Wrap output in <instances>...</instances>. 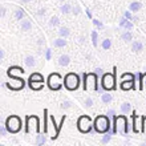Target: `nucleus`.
Listing matches in <instances>:
<instances>
[{
	"label": "nucleus",
	"mask_w": 146,
	"mask_h": 146,
	"mask_svg": "<svg viewBox=\"0 0 146 146\" xmlns=\"http://www.w3.org/2000/svg\"><path fill=\"white\" fill-rule=\"evenodd\" d=\"M96 73H97V76H102V74H104V73H102V69H101V68H97V69H96Z\"/></svg>",
	"instance_id": "obj_39"
},
{
	"label": "nucleus",
	"mask_w": 146,
	"mask_h": 146,
	"mask_svg": "<svg viewBox=\"0 0 146 146\" xmlns=\"http://www.w3.org/2000/svg\"><path fill=\"white\" fill-rule=\"evenodd\" d=\"M111 100H113V97H111L110 93H104V94L101 96V101H102L104 104H110Z\"/></svg>",
	"instance_id": "obj_22"
},
{
	"label": "nucleus",
	"mask_w": 146,
	"mask_h": 146,
	"mask_svg": "<svg viewBox=\"0 0 146 146\" xmlns=\"http://www.w3.org/2000/svg\"><path fill=\"white\" fill-rule=\"evenodd\" d=\"M121 38H122L125 42H131V40H133V35H131L130 31H126L121 35Z\"/></svg>",
	"instance_id": "obj_18"
},
{
	"label": "nucleus",
	"mask_w": 146,
	"mask_h": 146,
	"mask_svg": "<svg viewBox=\"0 0 146 146\" xmlns=\"http://www.w3.org/2000/svg\"><path fill=\"white\" fill-rule=\"evenodd\" d=\"M130 131V126L126 119V115H114L113 117V133H121V134H127Z\"/></svg>",
	"instance_id": "obj_1"
},
{
	"label": "nucleus",
	"mask_w": 146,
	"mask_h": 146,
	"mask_svg": "<svg viewBox=\"0 0 146 146\" xmlns=\"http://www.w3.org/2000/svg\"><path fill=\"white\" fill-rule=\"evenodd\" d=\"M24 62H25V65L28 66V68H33V66L36 65V58L33 57V56H27L25 57V60H24Z\"/></svg>",
	"instance_id": "obj_15"
},
{
	"label": "nucleus",
	"mask_w": 146,
	"mask_h": 146,
	"mask_svg": "<svg viewBox=\"0 0 146 146\" xmlns=\"http://www.w3.org/2000/svg\"><path fill=\"white\" fill-rule=\"evenodd\" d=\"M44 13H45V8H41V9H38V12H37L38 16H42Z\"/></svg>",
	"instance_id": "obj_37"
},
{
	"label": "nucleus",
	"mask_w": 146,
	"mask_h": 146,
	"mask_svg": "<svg viewBox=\"0 0 146 146\" xmlns=\"http://www.w3.org/2000/svg\"><path fill=\"white\" fill-rule=\"evenodd\" d=\"M84 41H85V37H84V36H81V37H80V42H81V44H84Z\"/></svg>",
	"instance_id": "obj_42"
},
{
	"label": "nucleus",
	"mask_w": 146,
	"mask_h": 146,
	"mask_svg": "<svg viewBox=\"0 0 146 146\" xmlns=\"http://www.w3.org/2000/svg\"><path fill=\"white\" fill-rule=\"evenodd\" d=\"M101 46H102V49L104 50H109L111 48V40L110 38H105V40H102Z\"/></svg>",
	"instance_id": "obj_23"
},
{
	"label": "nucleus",
	"mask_w": 146,
	"mask_h": 146,
	"mask_svg": "<svg viewBox=\"0 0 146 146\" xmlns=\"http://www.w3.org/2000/svg\"><path fill=\"white\" fill-rule=\"evenodd\" d=\"M28 81H41V82H44V77H42L41 73H32L31 76H29V78H28Z\"/></svg>",
	"instance_id": "obj_17"
},
{
	"label": "nucleus",
	"mask_w": 146,
	"mask_h": 146,
	"mask_svg": "<svg viewBox=\"0 0 146 146\" xmlns=\"http://www.w3.org/2000/svg\"><path fill=\"white\" fill-rule=\"evenodd\" d=\"M121 78H122V80H126V78H134V76H133L131 73H123Z\"/></svg>",
	"instance_id": "obj_35"
},
{
	"label": "nucleus",
	"mask_w": 146,
	"mask_h": 146,
	"mask_svg": "<svg viewBox=\"0 0 146 146\" xmlns=\"http://www.w3.org/2000/svg\"><path fill=\"white\" fill-rule=\"evenodd\" d=\"M5 127H7L8 133H11V134H16L17 131L21 130V126H23V122H21V118H20L19 115H15L12 114L9 115L7 119H5Z\"/></svg>",
	"instance_id": "obj_2"
},
{
	"label": "nucleus",
	"mask_w": 146,
	"mask_h": 146,
	"mask_svg": "<svg viewBox=\"0 0 146 146\" xmlns=\"http://www.w3.org/2000/svg\"><path fill=\"white\" fill-rule=\"evenodd\" d=\"M25 16V12L21 9V8H19V9H16L15 11V19L16 20H21Z\"/></svg>",
	"instance_id": "obj_24"
},
{
	"label": "nucleus",
	"mask_w": 146,
	"mask_h": 146,
	"mask_svg": "<svg viewBox=\"0 0 146 146\" xmlns=\"http://www.w3.org/2000/svg\"><path fill=\"white\" fill-rule=\"evenodd\" d=\"M125 17H126V19H133V17H131V13L129 11L125 12Z\"/></svg>",
	"instance_id": "obj_40"
},
{
	"label": "nucleus",
	"mask_w": 146,
	"mask_h": 146,
	"mask_svg": "<svg viewBox=\"0 0 146 146\" xmlns=\"http://www.w3.org/2000/svg\"><path fill=\"white\" fill-rule=\"evenodd\" d=\"M85 108H92L93 106V100L92 98H90V97H88V98H86V100H85Z\"/></svg>",
	"instance_id": "obj_33"
},
{
	"label": "nucleus",
	"mask_w": 146,
	"mask_h": 146,
	"mask_svg": "<svg viewBox=\"0 0 146 146\" xmlns=\"http://www.w3.org/2000/svg\"><path fill=\"white\" fill-rule=\"evenodd\" d=\"M60 106H61V109H69V108H72V102L69 100H65V101H62Z\"/></svg>",
	"instance_id": "obj_27"
},
{
	"label": "nucleus",
	"mask_w": 146,
	"mask_h": 146,
	"mask_svg": "<svg viewBox=\"0 0 146 146\" xmlns=\"http://www.w3.org/2000/svg\"><path fill=\"white\" fill-rule=\"evenodd\" d=\"M141 8H142V4L139 3V1H133V3H130V5H129V9H130V12H133V13L138 12Z\"/></svg>",
	"instance_id": "obj_14"
},
{
	"label": "nucleus",
	"mask_w": 146,
	"mask_h": 146,
	"mask_svg": "<svg viewBox=\"0 0 146 146\" xmlns=\"http://www.w3.org/2000/svg\"><path fill=\"white\" fill-rule=\"evenodd\" d=\"M58 35H60V37H68V36L70 35V31H69V28H66V27H61L60 29H58Z\"/></svg>",
	"instance_id": "obj_20"
},
{
	"label": "nucleus",
	"mask_w": 146,
	"mask_h": 146,
	"mask_svg": "<svg viewBox=\"0 0 146 146\" xmlns=\"http://www.w3.org/2000/svg\"><path fill=\"white\" fill-rule=\"evenodd\" d=\"M98 89L97 85V73H88L84 74V90H96Z\"/></svg>",
	"instance_id": "obj_6"
},
{
	"label": "nucleus",
	"mask_w": 146,
	"mask_h": 146,
	"mask_svg": "<svg viewBox=\"0 0 146 146\" xmlns=\"http://www.w3.org/2000/svg\"><path fill=\"white\" fill-rule=\"evenodd\" d=\"M97 38H98V36H97V32L93 31L92 32V42H93V45H94V46H97Z\"/></svg>",
	"instance_id": "obj_31"
},
{
	"label": "nucleus",
	"mask_w": 146,
	"mask_h": 146,
	"mask_svg": "<svg viewBox=\"0 0 146 146\" xmlns=\"http://www.w3.org/2000/svg\"><path fill=\"white\" fill-rule=\"evenodd\" d=\"M94 130L100 134H105L108 133L109 129H110V121H109L108 115H97L96 119H94Z\"/></svg>",
	"instance_id": "obj_3"
},
{
	"label": "nucleus",
	"mask_w": 146,
	"mask_h": 146,
	"mask_svg": "<svg viewBox=\"0 0 146 146\" xmlns=\"http://www.w3.org/2000/svg\"><path fill=\"white\" fill-rule=\"evenodd\" d=\"M110 139H111V135L108 134V133H105V135L102 137V139H101V142H102V143H108V142H110Z\"/></svg>",
	"instance_id": "obj_29"
},
{
	"label": "nucleus",
	"mask_w": 146,
	"mask_h": 146,
	"mask_svg": "<svg viewBox=\"0 0 146 146\" xmlns=\"http://www.w3.org/2000/svg\"><path fill=\"white\" fill-rule=\"evenodd\" d=\"M101 86L105 92L109 90H114L115 89V73L106 72L101 77Z\"/></svg>",
	"instance_id": "obj_4"
},
{
	"label": "nucleus",
	"mask_w": 146,
	"mask_h": 146,
	"mask_svg": "<svg viewBox=\"0 0 146 146\" xmlns=\"http://www.w3.org/2000/svg\"><path fill=\"white\" fill-rule=\"evenodd\" d=\"M72 12L74 13V15H80V13H81V8L78 7V5H74V7H73V9H72Z\"/></svg>",
	"instance_id": "obj_34"
},
{
	"label": "nucleus",
	"mask_w": 146,
	"mask_h": 146,
	"mask_svg": "<svg viewBox=\"0 0 146 146\" xmlns=\"http://www.w3.org/2000/svg\"><path fill=\"white\" fill-rule=\"evenodd\" d=\"M3 58H4V50L0 49V60H3Z\"/></svg>",
	"instance_id": "obj_41"
},
{
	"label": "nucleus",
	"mask_w": 146,
	"mask_h": 146,
	"mask_svg": "<svg viewBox=\"0 0 146 146\" xmlns=\"http://www.w3.org/2000/svg\"><path fill=\"white\" fill-rule=\"evenodd\" d=\"M60 1H65V0H60Z\"/></svg>",
	"instance_id": "obj_44"
},
{
	"label": "nucleus",
	"mask_w": 146,
	"mask_h": 146,
	"mask_svg": "<svg viewBox=\"0 0 146 146\" xmlns=\"http://www.w3.org/2000/svg\"><path fill=\"white\" fill-rule=\"evenodd\" d=\"M7 133H8V130H7V127H5V125H1V126H0V135H1V137H5Z\"/></svg>",
	"instance_id": "obj_32"
},
{
	"label": "nucleus",
	"mask_w": 146,
	"mask_h": 146,
	"mask_svg": "<svg viewBox=\"0 0 146 146\" xmlns=\"http://www.w3.org/2000/svg\"><path fill=\"white\" fill-rule=\"evenodd\" d=\"M121 89H122V90L134 89V78H127V81L122 80V82H121Z\"/></svg>",
	"instance_id": "obj_9"
},
{
	"label": "nucleus",
	"mask_w": 146,
	"mask_h": 146,
	"mask_svg": "<svg viewBox=\"0 0 146 146\" xmlns=\"http://www.w3.org/2000/svg\"><path fill=\"white\" fill-rule=\"evenodd\" d=\"M28 84H29V88L33 90H40L44 86V82L41 81H28Z\"/></svg>",
	"instance_id": "obj_12"
},
{
	"label": "nucleus",
	"mask_w": 146,
	"mask_h": 146,
	"mask_svg": "<svg viewBox=\"0 0 146 146\" xmlns=\"http://www.w3.org/2000/svg\"><path fill=\"white\" fill-rule=\"evenodd\" d=\"M72 5L70 4H62L61 8H60V11H61V13H64V15H68V13H70L72 12Z\"/></svg>",
	"instance_id": "obj_21"
},
{
	"label": "nucleus",
	"mask_w": 146,
	"mask_h": 146,
	"mask_svg": "<svg viewBox=\"0 0 146 146\" xmlns=\"http://www.w3.org/2000/svg\"><path fill=\"white\" fill-rule=\"evenodd\" d=\"M122 27L125 28L126 31H130L131 28H133V23H131V21H129V20H126V21H125V24H123Z\"/></svg>",
	"instance_id": "obj_30"
},
{
	"label": "nucleus",
	"mask_w": 146,
	"mask_h": 146,
	"mask_svg": "<svg viewBox=\"0 0 146 146\" xmlns=\"http://www.w3.org/2000/svg\"><path fill=\"white\" fill-rule=\"evenodd\" d=\"M70 64V57L68 54H61L58 57V65L60 66H68Z\"/></svg>",
	"instance_id": "obj_11"
},
{
	"label": "nucleus",
	"mask_w": 146,
	"mask_h": 146,
	"mask_svg": "<svg viewBox=\"0 0 146 146\" xmlns=\"http://www.w3.org/2000/svg\"><path fill=\"white\" fill-rule=\"evenodd\" d=\"M65 45H66V40H65V37L56 38V40L53 41V46H56V48H64Z\"/></svg>",
	"instance_id": "obj_16"
},
{
	"label": "nucleus",
	"mask_w": 146,
	"mask_h": 146,
	"mask_svg": "<svg viewBox=\"0 0 146 146\" xmlns=\"http://www.w3.org/2000/svg\"><path fill=\"white\" fill-rule=\"evenodd\" d=\"M0 15H1V17H4V16H5V8H4L3 5L0 7Z\"/></svg>",
	"instance_id": "obj_36"
},
{
	"label": "nucleus",
	"mask_w": 146,
	"mask_h": 146,
	"mask_svg": "<svg viewBox=\"0 0 146 146\" xmlns=\"http://www.w3.org/2000/svg\"><path fill=\"white\" fill-rule=\"evenodd\" d=\"M32 0H21V3H24V4H28V3H31Z\"/></svg>",
	"instance_id": "obj_43"
},
{
	"label": "nucleus",
	"mask_w": 146,
	"mask_h": 146,
	"mask_svg": "<svg viewBox=\"0 0 146 146\" xmlns=\"http://www.w3.org/2000/svg\"><path fill=\"white\" fill-rule=\"evenodd\" d=\"M48 86L50 90H58L62 86V78L58 73H52L48 77Z\"/></svg>",
	"instance_id": "obj_7"
},
{
	"label": "nucleus",
	"mask_w": 146,
	"mask_h": 146,
	"mask_svg": "<svg viewBox=\"0 0 146 146\" xmlns=\"http://www.w3.org/2000/svg\"><path fill=\"white\" fill-rule=\"evenodd\" d=\"M119 109H121V111H122L123 114H127V113H130V110H131V105L129 104V102H122Z\"/></svg>",
	"instance_id": "obj_19"
},
{
	"label": "nucleus",
	"mask_w": 146,
	"mask_h": 146,
	"mask_svg": "<svg viewBox=\"0 0 146 146\" xmlns=\"http://www.w3.org/2000/svg\"><path fill=\"white\" fill-rule=\"evenodd\" d=\"M44 42H45V40H44V37H40V38H38V40H37V44H38V45H42Z\"/></svg>",
	"instance_id": "obj_38"
},
{
	"label": "nucleus",
	"mask_w": 146,
	"mask_h": 146,
	"mask_svg": "<svg viewBox=\"0 0 146 146\" xmlns=\"http://www.w3.org/2000/svg\"><path fill=\"white\" fill-rule=\"evenodd\" d=\"M131 50H133L134 53H139V52H142V50H143L142 41H139V40L133 41V44H131Z\"/></svg>",
	"instance_id": "obj_10"
},
{
	"label": "nucleus",
	"mask_w": 146,
	"mask_h": 146,
	"mask_svg": "<svg viewBox=\"0 0 146 146\" xmlns=\"http://www.w3.org/2000/svg\"><path fill=\"white\" fill-rule=\"evenodd\" d=\"M20 28H21V31L27 32L29 31V29H32V23L29 21V20H21V23H20Z\"/></svg>",
	"instance_id": "obj_13"
},
{
	"label": "nucleus",
	"mask_w": 146,
	"mask_h": 146,
	"mask_svg": "<svg viewBox=\"0 0 146 146\" xmlns=\"http://www.w3.org/2000/svg\"><path fill=\"white\" fill-rule=\"evenodd\" d=\"M133 131L134 133H138L139 131V127L137 125V115H133Z\"/></svg>",
	"instance_id": "obj_28"
},
{
	"label": "nucleus",
	"mask_w": 146,
	"mask_h": 146,
	"mask_svg": "<svg viewBox=\"0 0 146 146\" xmlns=\"http://www.w3.org/2000/svg\"><path fill=\"white\" fill-rule=\"evenodd\" d=\"M77 127L81 133H89L92 129V123H90V118L89 115H81L78 121H77Z\"/></svg>",
	"instance_id": "obj_8"
},
{
	"label": "nucleus",
	"mask_w": 146,
	"mask_h": 146,
	"mask_svg": "<svg viewBox=\"0 0 146 146\" xmlns=\"http://www.w3.org/2000/svg\"><path fill=\"white\" fill-rule=\"evenodd\" d=\"M64 85L68 90H76L80 86V77L76 73H68L64 77Z\"/></svg>",
	"instance_id": "obj_5"
},
{
	"label": "nucleus",
	"mask_w": 146,
	"mask_h": 146,
	"mask_svg": "<svg viewBox=\"0 0 146 146\" xmlns=\"http://www.w3.org/2000/svg\"><path fill=\"white\" fill-rule=\"evenodd\" d=\"M58 23H60V19H58L57 16L50 17V20H49V25H50V27H56V25H58Z\"/></svg>",
	"instance_id": "obj_26"
},
{
	"label": "nucleus",
	"mask_w": 146,
	"mask_h": 146,
	"mask_svg": "<svg viewBox=\"0 0 146 146\" xmlns=\"http://www.w3.org/2000/svg\"><path fill=\"white\" fill-rule=\"evenodd\" d=\"M46 142V137L44 134H40V135H37V141H36V143H37V145H44V143Z\"/></svg>",
	"instance_id": "obj_25"
}]
</instances>
